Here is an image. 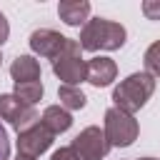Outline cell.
<instances>
[{"label":"cell","instance_id":"obj_1","mask_svg":"<svg viewBox=\"0 0 160 160\" xmlns=\"http://www.w3.org/2000/svg\"><path fill=\"white\" fill-rule=\"evenodd\" d=\"M125 28L120 22H112V20H105V18H92L82 25L80 30V50H90V52H98V50H120L125 45Z\"/></svg>","mask_w":160,"mask_h":160},{"label":"cell","instance_id":"obj_2","mask_svg":"<svg viewBox=\"0 0 160 160\" xmlns=\"http://www.w3.org/2000/svg\"><path fill=\"white\" fill-rule=\"evenodd\" d=\"M155 92V78L148 72H132L125 80H120V85L112 90V108L132 115L138 112Z\"/></svg>","mask_w":160,"mask_h":160},{"label":"cell","instance_id":"obj_3","mask_svg":"<svg viewBox=\"0 0 160 160\" xmlns=\"http://www.w3.org/2000/svg\"><path fill=\"white\" fill-rule=\"evenodd\" d=\"M102 132H105V140L110 148H128L138 140V120L118 108H110L105 112V120H102Z\"/></svg>","mask_w":160,"mask_h":160},{"label":"cell","instance_id":"obj_4","mask_svg":"<svg viewBox=\"0 0 160 160\" xmlns=\"http://www.w3.org/2000/svg\"><path fill=\"white\" fill-rule=\"evenodd\" d=\"M52 72L58 75V80H62V85H72V88H78L85 80V60L80 55V42L78 40L68 38L62 52L52 60Z\"/></svg>","mask_w":160,"mask_h":160},{"label":"cell","instance_id":"obj_5","mask_svg":"<svg viewBox=\"0 0 160 160\" xmlns=\"http://www.w3.org/2000/svg\"><path fill=\"white\" fill-rule=\"evenodd\" d=\"M52 132L38 120V122H32L30 128H25V130H20L18 132V158H28V160H35V158H40L50 145H52Z\"/></svg>","mask_w":160,"mask_h":160},{"label":"cell","instance_id":"obj_6","mask_svg":"<svg viewBox=\"0 0 160 160\" xmlns=\"http://www.w3.org/2000/svg\"><path fill=\"white\" fill-rule=\"evenodd\" d=\"M80 160H102L110 150L108 140H105V132L98 128V125H90L85 130H80V135L72 138V145H70Z\"/></svg>","mask_w":160,"mask_h":160},{"label":"cell","instance_id":"obj_7","mask_svg":"<svg viewBox=\"0 0 160 160\" xmlns=\"http://www.w3.org/2000/svg\"><path fill=\"white\" fill-rule=\"evenodd\" d=\"M0 120H8V122L20 132V130L30 128L32 122H38L40 115H38L35 108L20 102L12 92H5V95H0Z\"/></svg>","mask_w":160,"mask_h":160},{"label":"cell","instance_id":"obj_8","mask_svg":"<svg viewBox=\"0 0 160 160\" xmlns=\"http://www.w3.org/2000/svg\"><path fill=\"white\" fill-rule=\"evenodd\" d=\"M30 50L35 52V55H40V58H48V60H55L60 52H62V48H65V42H68V38L65 35H60L58 30H50V28H40V30H32V35H30Z\"/></svg>","mask_w":160,"mask_h":160},{"label":"cell","instance_id":"obj_9","mask_svg":"<svg viewBox=\"0 0 160 160\" xmlns=\"http://www.w3.org/2000/svg\"><path fill=\"white\" fill-rule=\"evenodd\" d=\"M115 75H118V65H115L112 58L100 55V58H90V60L85 62V80H88L90 85H95V88L110 85V82L115 80Z\"/></svg>","mask_w":160,"mask_h":160},{"label":"cell","instance_id":"obj_10","mask_svg":"<svg viewBox=\"0 0 160 160\" xmlns=\"http://www.w3.org/2000/svg\"><path fill=\"white\" fill-rule=\"evenodd\" d=\"M58 15L65 25L70 28H80L88 22V15H90V2L88 0H60L58 5Z\"/></svg>","mask_w":160,"mask_h":160},{"label":"cell","instance_id":"obj_11","mask_svg":"<svg viewBox=\"0 0 160 160\" xmlns=\"http://www.w3.org/2000/svg\"><path fill=\"white\" fill-rule=\"evenodd\" d=\"M10 75L15 82H32L40 80V62L32 55H18L10 65Z\"/></svg>","mask_w":160,"mask_h":160},{"label":"cell","instance_id":"obj_12","mask_svg":"<svg viewBox=\"0 0 160 160\" xmlns=\"http://www.w3.org/2000/svg\"><path fill=\"white\" fill-rule=\"evenodd\" d=\"M40 122H42L52 135H60V132L70 130L72 118H70V112H68L65 108H60V105H50V108H45V112L40 115Z\"/></svg>","mask_w":160,"mask_h":160},{"label":"cell","instance_id":"obj_13","mask_svg":"<svg viewBox=\"0 0 160 160\" xmlns=\"http://www.w3.org/2000/svg\"><path fill=\"white\" fill-rule=\"evenodd\" d=\"M42 92H45V88H42V82L40 80H32V82H15V98L20 100V102H25V105H35V102H40L42 100Z\"/></svg>","mask_w":160,"mask_h":160},{"label":"cell","instance_id":"obj_14","mask_svg":"<svg viewBox=\"0 0 160 160\" xmlns=\"http://www.w3.org/2000/svg\"><path fill=\"white\" fill-rule=\"evenodd\" d=\"M58 100H60V108H65V110H82L85 102H88L82 90L72 88V85H60L58 88Z\"/></svg>","mask_w":160,"mask_h":160},{"label":"cell","instance_id":"obj_15","mask_svg":"<svg viewBox=\"0 0 160 160\" xmlns=\"http://www.w3.org/2000/svg\"><path fill=\"white\" fill-rule=\"evenodd\" d=\"M145 72L152 78H160V40H155L148 50H145Z\"/></svg>","mask_w":160,"mask_h":160},{"label":"cell","instance_id":"obj_16","mask_svg":"<svg viewBox=\"0 0 160 160\" xmlns=\"http://www.w3.org/2000/svg\"><path fill=\"white\" fill-rule=\"evenodd\" d=\"M142 15L148 20H160V0H145L142 2Z\"/></svg>","mask_w":160,"mask_h":160},{"label":"cell","instance_id":"obj_17","mask_svg":"<svg viewBox=\"0 0 160 160\" xmlns=\"http://www.w3.org/2000/svg\"><path fill=\"white\" fill-rule=\"evenodd\" d=\"M50 160H80V158H78V152H75L70 145H65V148H58V150L50 155Z\"/></svg>","mask_w":160,"mask_h":160},{"label":"cell","instance_id":"obj_18","mask_svg":"<svg viewBox=\"0 0 160 160\" xmlns=\"http://www.w3.org/2000/svg\"><path fill=\"white\" fill-rule=\"evenodd\" d=\"M0 160H10V140H8V130L0 122Z\"/></svg>","mask_w":160,"mask_h":160},{"label":"cell","instance_id":"obj_19","mask_svg":"<svg viewBox=\"0 0 160 160\" xmlns=\"http://www.w3.org/2000/svg\"><path fill=\"white\" fill-rule=\"evenodd\" d=\"M8 38H10V25H8V18L0 12V45H2Z\"/></svg>","mask_w":160,"mask_h":160},{"label":"cell","instance_id":"obj_20","mask_svg":"<svg viewBox=\"0 0 160 160\" xmlns=\"http://www.w3.org/2000/svg\"><path fill=\"white\" fill-rule=\"evenodd\" d=\"M140 160H155V158H140Z\"/></svg>","mask_w":160,"mask_h":160},{"label":"cell","instance_id":"obj_21","mask_svg":"<svg viewBox=\"0 0 160 160\" xmlns=\"http://www.w3.org/2000/svg\"><path fill=\"white\" fill-rule=\"evenodd\" d=\"M15 160H28V158H15Z\"/></svg>","mask_w":160,"mask_h":160},{"label":"cell","instance_id":"obj_22","mask_svg":"<svg viewBox=\"0 0 160 160\" xmlns=\"http://www.w3.org/2000/svg\"><path fill=\"white\" fill-rule=\"evenodd\" d=\"M0 65H2V55H0Z\"/></svg>","mask_w":160,"mask_h":160}]
</instances>
